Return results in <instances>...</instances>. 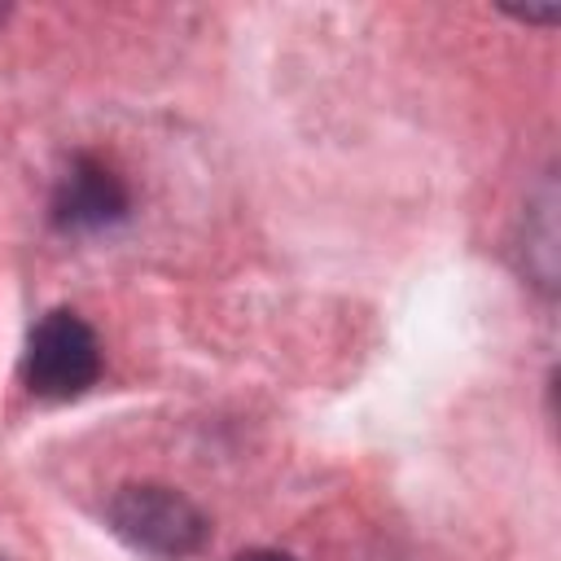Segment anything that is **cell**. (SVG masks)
I'll return each mask as SVG.
<instances>
[{
	"mask_svg": "<svg viewBox=\"0 0 561 561\" xmlns=\"http://www.w3.org/2000/svg\"><path fill=\"white\" fill-rule=\"evenodd\" d=\"M22 377L39 399H79L101 377V342L92 324L75 311H48L26 337Z\"/></svg>",
	"mask_w": 561,
	"mask_h": 561,
	"instance_id": "6da1fadb",
	"label": "cell"
},
{
	"mask_svg": "<svg viewBox=\"0 0 561 561\" xmlns=\"http://www.w3.org/2000/svg\"><path fill=\"white\" fill-rule=\"evenodd\" d=\"M110 522L127 543H136L153 557H171V561L197 552L206 543V530H210L202 508L188 495H180L175 486H162V482L123 486L110 500Z\"/></svg>",
	"mask_w": 561,
	"mask_h": 561,
	"instance_id": "7a4b0ae2",
	"label": "cell"
},
{
	"mask_svg": "<svg viewBox=\"0 0 561 561\" xmlns=\"http://www.w3.org/2000/svg\"><path fill=\"white\" fill-rule=\"evenodd\" d=\"M131 210V193L123 184V175L92 158V153H79L66 175L57 180V193H53V224L66 228V232H96V228H110L118 219H127Z\"/></svg>",
	"mask_w": 561,
	"mask_h": 561,
	"instance_id": "3957f363",
	"label": "cell"
},
{
	"mask_svg": "<svg viewBox=\"0 0 561 561\" xmlns=\"http://www.w3.org/2000/svg\"><path fill=\"white\" fill-rule=\"evenodd\" d=\"M232 561H294V557L289 552H272V548H250V552H241Z\"/></svg>",
	"mask_w": 561,
	"mask_h": 561,
	"instance_id": "277c9868",
	"label": "cell"
}]
</instances>
